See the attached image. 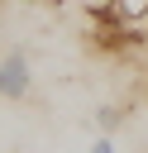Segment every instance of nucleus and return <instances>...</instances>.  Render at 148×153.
Returning a JSON list of instances; mask_svg holds the SVG:
<instances>
[{
  "mask_svg": "<svg viewBox=\"0 0 148 153\" xmlns=\"http://www.w3.org/2000/svg\"><path fill=\"white\" fill-rule=\"evenodd\" d=\"M81 33H86V43L100 48V53H134V48L148 43V24H129V19H119L110 0L81 10Z\"/></svg>",
  "mask_w": 148,
  "mask_h": 153,
  "instance_id": "f257e3e1",
  "label": "nucleus"
},
{
  "mask_svg": "<svg viewBox=\"0 0 148 153\" xmlns=\"http://www.w3.org/2000/svg\"><path fill=\"white\" fill-rule=\"evenodd\" d=\"M29 81H33L29 53H24V48L5 53V57H0V96H5V100H24V96H29Z\"/></svg>",
  "mask_w": 148,
  "mask_h": 153,
  "instance_id": "f03ea898",
  "label": "nucleus"
},
{
  "mask_svg": "<svg viewBox=\"0 0 148 153\" xmlns=\"http://www.w3.org/2000/svg\"><path fill=\"white\" fill-rule=\"evenodd\" d=\"M110 5H115L119 19H129V24H148V0H110Z\"/></svg>",
  "mask_w": 148,
  "mask_h": 153,
  "instance_id": "7ed1b4c3",
  "label": "nucleus"
},
{
  "mask_svg": "<svg viewBox=\"0 0 148 153\" xmlns=\"http://www.w3.org/2000/svg\"><path fill=\"white\" fill-rule=\"evenodd\" d=\"M119 120H124V115H119V105H105V110L95 115V124H100V134H110V129H115Z\"/></svg>",
  "mask_w": 148,
  "mask_h": 153,
  "instance_id": "20e7f679",
  "label": "nucleus"
},
{
  "mask_svg": "<svg viewBox=\"0 0 148 153\" xmlns=\"http://www.w3.org/2000/svg\"><path fill=\"white\" fill-rule=\"evenodd\" d=\"M91 153H115V139H110V134H100V139L91 143Z\"/></svg>",
  "mask_w": 148,
  "mask_h": 153,
  "instance_id": "39448f33",
  "label": "nucleus"
}]
</instances>
